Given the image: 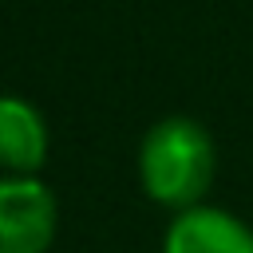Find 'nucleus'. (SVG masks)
<instances>
[{
	"label": "nucleus",
	"instance_id": "obj_1",
	"mask_svg": "<svg viewBox=\"0 0 253 253\" xmlns=\"http://www.w3.org/2000/svg\"><path fill=\"white\" fill-rule=\"evenodd\" d=\"M213 170H217L213 138L202 123L186 115L158 119L138 146V178L146 198L178 213L202 206L206 190L213 186Z\"/></svg>",
	"mask_w": 253,
	"mask_h": 253
},
{
	"label": "nucleus",
	"instance_id": "obj_2",
	"mask_svg": "<svg viewBox=\"0 0 253 253\" xmlns=\"http://www.w3.org/2000/svg\"><path fill=\"white\" fill-rule=\"evenodd\" d=\"M55 221V194L40 178H0V253H47Z\"/></svg>",
	"mask_w": 253,
	"mask_h": 253
},
{
	"label": "nucleus",
	"instance_id": "obj_3",
	"mask_svg": "<svg viewBox=\"0 0 253 253\" xmlns=\"http://www.w3.org/2000/svg\"><path fill=\"white\" fill-rule=\"evenodd\" d=\"M162 253H253V229L217 206H194L170 221Z\"/></svg>",
	"mask_w": 253,
	"mask_h": 253
},
{
	"label": "nucleus",
	"instance_id": "obj_4",
	"mask_svg": "<svg viewBox=\"0 0 253 253\" xmlns=\"http://www.w3.org/2000/svg\"><path fill=\"white\" fill-rule=\"evenodd\" d=\"M47 158V126L20 95H0V166L12 178H32Z\"/></svg>",
	"mask_w": 253,
	"mask_h": 253
}]
</instances>
